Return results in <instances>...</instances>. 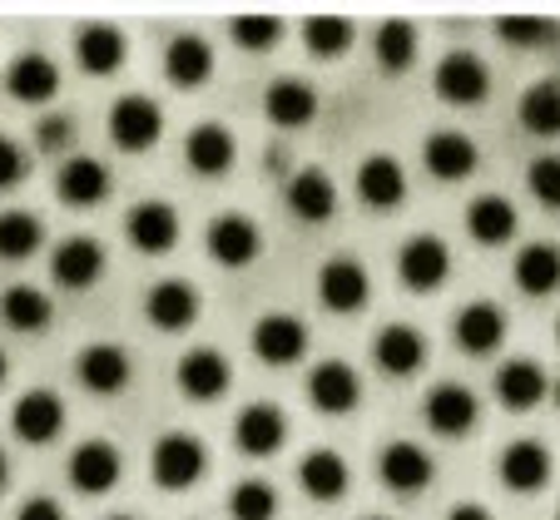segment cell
I'll return each mask as SVG.
<instances>
[{
    "label": "cell",
    "instance_id": "obj_1",
    "mask_svg": "<svg viewBox=\"0 0 560 520\" xmlns=\"http://www.w3.org/2000/svg\"><path fill=\"white\" fill-rule=\"evenodd\" d=\"M149 466H154V481H159L164 491H189L194 481L203 476L209 457H203V446L194 441V436L170 432V436H159V446H154V457H149Z\"/></svg>",
    "mask_w": 560,
    "mask_h": 520
},
{
    "label": "cell",
    "instance_id": "obj_2",
    "mask_svg": "<svg viewBox=\"0 0 560 520\" xmlns=\"http://www.w3.org/2000/svg\"><path fill=\"white\" fill-rule=\"evenodd\" d=\"M159 134H164V115H159L154 99H144V95L115 99V109H109V139H115L119 149L139 154V149H149Z\"/></svg>",
    "mask_w": 560,
    "mask_h": 520
},
{
    "label": "cell",
    "instance_id": "obj_3",
    "mask_svg": "<svg viewBox=\"0 0 560 520\" xmlns=\"http://www.w3.org/2000/svg\"><path fill=\"white\" fill-rule=\"evenodd\" d=\"M397 273H402V283L412 287V293H432V287H442L446 273H452V253H446L442 238L422 234L397 253Z\"/></svg>",
    "mask_w": 560,
    "mask_h": 520
},
{
    "label": "cell",
    "instance_id": "obj_4",
    "mask_svg": "<svg viewBox=\"0 0 560 520\" xmlns=\"http://www.w3.org/2000/svg\"><path fill=\"white\" fill-rule=\"evenodd\" d=\"M307 397H313L317 412L342 416V412L358 406L362 382H358V371H352L348 362H317V367L307 371Z\"/></svg>",
    "mask_w": 560,
    "mask_h": 520
},
{
    "label": "cell",
    "instance_id": "obj_5",
    "mask_svg": "<svg viewBox=\"0 0 560 520\" xmlns=\"http://www.w3.org/2000/svg\"><path fill=\"white\" fill-rule=\"evenodd\" d=\"M258 244H264V238H258V223L248 218V213H223V218L209 223V253H213V263H223V268L254 263Z\"/></svg>",
    "mask_w": 560,
    "mask_h": 520
},
{
    "label": "cell",
    "instance_id": "obj_6",
    "mask_svg": "<svg viewBox=\"0 0 560 520\" xmlns=\"http://www.w3.org/2000/svg\"><path fill=\"white\" fill-rule=\"evenodd\" d=\"M487 64L476 60L471 50H452L442 64H436V95L446 105H476V99H487Z\"/></svg>",
    "mask_w": 560,
    "mask_h": 520
},
{
    "label": "cell",
    "instance_id": "obj_7",
    "mask_svg": "<svg viewBox=\"0 0 560 520\" xmlns=\"http://www.w3.org/2000/svg\"><path fill=\"white\" fill-rule=\"evenodd\" d=\"M119 471H125V461L109 441H80L70 457V486L85 491V496H105L119 481Z\"/></svg>",
    "mask_w": 560,
    "mask_h": 520
},
{
    "label": "cell",
    "instance_id": "obj_8",
    "mask_svg": "<svg viewBox=\"0 0 560 520\" xmlns=\"http://www.w3.org/2000/svg\"><path fill=\"white\" fill-rule=\"evenodd\" d=\"M317 297H323V308L332 312H358L368 303V268L358 258H332L323 263L317 273Z\"/></svg>",
    "mask_w": 560,
    "mask_h": 520
},
{
    "label": "cell",
    "instance_id": "obj_9",
    "mask_svg": "<svg viewBox=\"0 0 560 520\" xmlns=\"http://www.w3.org/2000/svg\"><path fill=\"white\" fill-rule=\"evenodd\" d=\"M144 312L159 332H184L194 318H199V293H194L184 277H164V283L149 287Z\"/></svg>",
    "mask_w": 560,
    "mask_h": 520
},
{
    "label": "cell",
    "instance_id": "obj_10",
    "mask_svg": "<svg viewBox=\"0 0 560 520\" xmlns=\"http://www.w3.org/2000/svg\"><path fill=\"white\" fill-rule=\"evenodd\" d=\"M303 347H307V332L293 312H268V318H258V328H254L258 362H268V367H288V362L303 357Z\"/></svg>",
    "mask_w": 560,
    "mask_h": 520
},
{
    "label": "cell",
    "instance_id": "obj_11",
    "mask_svg": "<svg viewBox=\"0 0 560 520\" xmlns=\"http://www.w3.org/2000/svg\"><path fill=\"white\" fill-rule=\"evenodd\" d=\"M125 234H129V244H135L139 253H170V248L179 244V213H174L170 203L144 199L135 213H129Z\"/></svg>",
    "mask_w": 560,
    "mask_h": 520
},
{
    "label": "cell",
    "instance_id": "obj_12",
    "mask_svg": "<svg viewBox=\"0 0 560 520\" xmlns=\"http://www.w3.org/2000/svg\"><path fill=\"white\" fill-rule=\"evenodd\" d=\"M283 436H288L283 412L268 402L244 406L238 422H233V441H238V451H248V457H273L278 446H283Z\"/></svg>",
    "mask_w": 560,
    "mask_h": 520
},
{
    "label": "cell",
    "instance_id": "obj_13",
    "mask_svg": "<svg viewBox=\"0 0 560 520\" xmlns=\"http://www.w3.org/2000/svg\"><path fill=\"white\" fill-rule=\"evenodd\" d=\"M427 426L436 436H466L476 426V392L462 382H442L427 392Z\"/></svg>",
    "mask_w": 560,
    "mask_h": 520
},
{
    "label": "cell",
    "instance_id": "obj_14",
    "mask_svg": "<svg viewBox=\"0 0 560 520\" xmlns=\"http://www.w3.org/2000/svg\"><path fill=\"white\" fill-rule=\"evenodd\" d=\"M74 377H80L90 392H100V397L119 392V387L129 382V357H125V347H115V342H90V347L74 357Z\"/></svg>",
    "mask_w": 560,
    "mask_h": 520
},
{
    "label": "cell",
    "instance_id": "obj_15",
    "mask_svg": "<svg viewBox=\"0 0 560 520\" xmlns=\"http://www.w3.org/2000/svg\"><path fill=\"white\" fill-rule=\"evenodd\" d=\"M5 90H11L21 105H40V99H50L55 90H60V70H55L50 55L25 50V55H15L11 70H5Z\"/></svg>",
    "mask_w": 560,
    "mask_h": 520
},
{
    "label": "cell",
    "instance_id": "obj_16",
    "mask_svg": "<svg viewBox=\"0 0 560 520\" xmlns=\"http://www.w3.org/2000/svg\"><path fill=\"white\" fill-rule=\"evenodd\" d=\"M11 426H15V436H21V441H31V446L55 441V436H60V426H65L60 397H55V392H25L21 402H15V412H11Z\"/></svg>",
    "mask_w": 560,
    "mask_h": 520
},
{
    "label": "cell",
    "instance_id": "obj_17",
    "mask_svg": "<svg viewBox=\"0 0 560 520\" xmlns=\"http://www.w3.org/2000/svg\"><path fill=\"white\" fill-rule=\"evenodd\" d=\"M377 471H382V486L387 491L412 496V491H422L427 481H432V457H427L417 441H392L387 451H382Z\"/></svg>",
    "mask_w": 560,
    "mask_h": 520
},
{
    "label": "cell",
    "instance_id": "obj_18",
    "mask_svg": "<svg viewBox=\"0 0 560 520\" xmlns=\"http://www.w3.org/2000/svg\"><path fill=\"white\" fill-rule=\"evenodd\" d=\"M223 387H229V362H223V352H213V347L184 352V362H179V392L184 397L213 402V397H223Z\"/></svg>",
    "mask_w": 560,
    "mask_h": 520
},
{
    "label": "cell",
    "instance_id": "obj_19",
    "mask_svg": "<svg viewBox=\"0 0 560 520\" xmlns=\"http://www.w3.org/2000/svg\"><path fill=\"white\" fill-rule=\"evenodd\" d=\"M372 357H377L382 371H392V377H412L417 367H422L427 357V342L417 328H407V322H392V328L377 332V342H372Z\"/></svg>",
    "mask_w": 560,
    "mask_h": 520
},
{
    "label": "cell",
    "instance_id": "obj_20",
    "mask_svg": "<svg viewBox=\"0 0 560 520\" xmlns=\"http://www.w3.org/2000/svg\"><path fill=\"white\" fill-rule=\"evenodd\" d=\"M50 273L60 287H90L105 273V248H100L95 238H65L50 258Z\"/></svg>",
    "mask_w": 560,
    "mask_h": 520
},
{
    "label": "cell",
    "instance_id": "obj_21",
    "mask_svg": "<svg viewBox=\"0 0 560 520\" xmlns=\"http://www.w3.org/2000/svg\"><path fill=\"white\" fill-rule=\"evenodd\" d=\"M55 189H60V199L70 203V209H95V203L109 193V174H105V164H100V159L80 154V159L60 164V179H55Z\"/></svg>",
    "mask_w": 560,
    "mask_h": 520
},
{
    "label": "cell",
    "instance_id": "obj_22",
    "mask_svg": "<svg viewBox=\"0 0 560 520\" xmlns=\"http://www.w3.org/2000/svg\"><path fill=\"white\" fill-rule=\"evenodd\" d=\"M501 481H506L511 491H521V496L540 491L550 481L546 446H540V441H511L506 451H501Z\"/></svg>",
    "mask_w": 560,
    "mask_h": 520
},
{
    "label": "cell",
    "instance_id": "obj_23",
    "mask_svg": "<svg viewBox=\"0 0 560 520\" xmlns=\"http://www.w3.org/2000/svg\"><path fill=\"white\" fill-rule=\"evenodd\" d=\"M422 159L436 179H466L476 169V144L466 134H456V129H436V134H427Z\"/></svg>",
    "mask_w": 560,
    "mask_h": 520
},
{
    "label": "cell",
    "instance_id": "obj_24",
    "mask_svg": "<svg viewBox=\"0 0 560 520\" xmlns=\"http://www.w3.org/2000/svg\"><path fill=\"white\" fill-rule=\"evenodd\" d=\"M358 193H362V203H372V209H397L407 193L402 164L392 159V154H372V159L358 169Z\"/></svg>",
    "mask_w": 560,
    "mask_h": 520
},
{
    "label": "cell",
    "instance_id": "obj_25",
    "mask_svg": "<svg viewBox=\"0 0 560 520\" xmlns=\"http://www.w3.org/2000/svg\"><path fill=\"white\" fill-rule=\"evenodd\" d=\"M264 109H268V119H273V125L298 129V125H307V119L317 115V95H313V85H303V80H298V74H283V80H273V85H268Z\"/></svg>",
    "mask_w": 560,
    "mask_h": 520
},
{
    "label": "cell",
    "instance_id": "obj_26",
    "mask_svg": "<svg viewBox=\"0 0 560 520\" xmlns=\"http://www.w3.org/2000/svg\"><path fill=\"white\" fill-rule=\"evenodd\" d=\"M466 234L487 248L506 244V238L516 234V209H511L501 193H481V199L466 203Z\"/></svg>",
    "mask_w": 560,
    "mask_h": 520
},
{
    "label": "cell",
    "instance_id": "obj_27",
    "mask_svg": "<svg viewBox=\"0 0 560 520\" xmlns=\"http://www.w3.org/2000/svg\"><path fill=\"white\" fill-rule=\"evenodd\" d=\"M164 74H170L179 90H199L213 74L209 40H199V35H179V40H170V50H164Z\"/></svg>",
    "mask_w": 560,
    "mask_h": 520
},
{
    "label": "cell",
    "instance_id": "obj_28",
    "mask_svg": "<svg viewBox=\"0 0 560 520\" xmlns=\"http://www.w3.org/2000/svg\"><path fill=\"white\" fill-rule=\"evenodd\" d=\"M288 209H293L303 223L332 218V209H338V184H332L323 169H303L293 184H288Z\"/></svg>",
    "mask_w": 560,
    "mask_h": 520
},
{
    "label": "cell",
    "instance_id": "obj_29",
    "mask_svg": "<svg viewBox=\"0 0 560 520\" xmlns=\"http://www.w3.org/2000/svg\"><path fill=\"white\" fill-rule=\"evenodd\" d=\"M74 60H80V70H90V74L119 70V64H125V35L105 21L85 25V31L74 35Z\"/></svg>",
    "mask_w": 560,
    "mask_h": 520
},
{
    "label": "cell",
    "instance_id": "obj_30",
    "mask_svg": "<svg viewBox=\"0 0 560 520\" xmlns=\"http://www.w3.org/2000/svg\"><path fill=\"white\" fill-rule=\"evenodd\" d=\"M501 338H506V312L497 308V303H471V308H462V318H456V342H462L466 352H497Z\"/></svg>",
    "mask_w": 560,
    "mask_h": 520
},
{
    "label": "cell",
    "instance_id": "obj_31",
    "mask_svg": "<svg viewBox=\"0 0 560 520\" xmlns=\"http://www.w3.org/2000/svg\"><path fill=\"white\" fill-rule=\"evenodd\" d=\"M184 159H189L194 174H223L233 164V134L223 125H194L189 139H184Z\"/></svg>",
    "mask_w": 560,
    "mask_h": 520
},
{
    "label": "cell",
    "instance_id": "obj_32",
    "mask_svg": "<svg viewBox=\"0 0 560 520\" xmlns=\"http://www.w3.org/2000/svg\"><path fill=\"white\" fill-rule=\"evenodd\" d=\"M497 397L511 406V412H530V406L546 397V371L530 357H511L506 367L497 371Z\"/></svg>",
    "mask_w": 560,
    "mask_h": 520
},
{
    "label": "cell",
    "instance_id": "obj_33",
    "mask_svg": "<svg viewBox=\"0 0 560 520\" xmlns=\"http://www.w3.org/2000/svg\"><path fill=\"white\" fill-rule=\"evenodd\" d=\"M298 481H303V491L313 500H338L342 491H348V461H342L338 451H328V446H317V451L303 457Z\"/></svg>",
    "mask_w": 560,
    "mask_h": 520
},
{
    "label": "cell",
    "instance_id": "obj_34",
    "mask_svg": "<svg viewBox=\"0 0 560 520\" xmlns=\"http://www.w3.org/2000/svg\"><path fill=\"white\" fill-rule=\"evenodd\" d=\"M516 283H521V293H530V297L556 293V287H560V248L526 244L516 253Z\"/></svg>",
    "mask_w": 560,
    "mask_h": 520
},
{
    "label": "cell",
    "instance_id": "obj_35",
    "mask_svg": "<svg viewBox=\"0 0 560 520\" xmlns=\"http://www.w3.org/2000/svg\"><path fill=\"white\" fill-rule=\"evenodd\" d=\"M0 318L11 322L15 332H40L45 322H50V297L40 293V287H5V297H0Z\"/></svg>",
    "mask_w": 560,
    "mask_h": 520
},
{
    "label": "cell",
    "instance_id": "obj_36",
    "mask_svg": "<svg viewBox=\"0 0 560 520\" xmlns=\"http://www.w3.org/2000/svg\"><path fill=\"white\" fill-rule=\"evenodd\" d=\"M521 125L530 134H560V80H540L521 99Z\"/></svg>",
    "mask_w": 560,
    "mask_h": 520
},
{
    "label": "cell",
    "instance_id": "obj_37",
    "mask_svg": "<svg viewBox=\"0 0 560 520\" xmlns=\"http://www.w3.org/2000/svg\"><path fill=\"white\" fill-rule=\"evenodd\" d=\"M40 238L45 228L35 213H21V209L0 213V258H31L40 248Z\"/></svg>",
    "mask_w": 560,
    "mask_h": 520
},
{
    "label": "cell",
    "instance_id": "obj_38",
    "mask_svg": "<svg viewBox=\"0 0 560 520\" xmlns=\"http://www.w3.org/2000/svg\"><path fill=\"white\" fill-rule=\"evenodd\" d=\"M417 55V25L412 21H382L377 31V64L382 70H407Z\"/></svg>",
    "mask_w": 560,
    "mask_h": 520
},
{
    "label": "cell",
    "instance_id": "obj_39",
    "mask_svg": "<svg viewBox=\"0 0 560 520\" xmlns=\"http://www.w3.org/2000/svg\"><path fill=\"white\" fill-rule=\"evenodd\" d=\"M303 40L317 60H338V55L352 45V25L342 21V15H313V21L303 25Z\"/></svg>",
    "mask_w": 560,
    "mask_h": 520
},
{
    "label": "cell",
    "instance_id": "obj_40",
    "mask_svg": "<svg viewBox=\"0 0 560 520\" xmlns=\"http://www.w3.org/2000/svg\"><path fill=\"white\" fill-rule=\"evenodd\" d=\"M229 510H233V520H273L278 516V491L258 476L238 481V486L229 491Z\"/></svg>",
    "mask_w": 560,
    "mask_h": 520
},
{
    "label": "cell",
    "instance_id": "obj_41",
    "mask_svg": "<svg viewBox=\"0 0 560 520\" xmlns=\"http://www.w3.org/2000/svg\"><path fill=\"white\" fill-rule=\"evenodd\" d=\"M229 31L244 50H268V45H278V35H283V21H273V15H238Z\"/></svg>",
    "mask_w": 560,
    "mask_h": 520
},
{
    "label": "cell",
    "instance_id": "obj_42",
    "mask_svg": "<svg viewBox=\"0 0 560 520\" xmlns=\"http://www.w3.org/2000/svg\"><path fill=\"white\" fill-rule=\"evenodd\" d=\"M530 193H536L546 209H560V154H540L530 164Z\"/></svg>",
    "mask_w": 560,
    "mask_h": 520
},
{
    "label": "cell",
    "instance_id": "obj_43",
    "mask_svg": "<svg viewBox=\"0 0 560 520\" xmlns=\"http://www.w3.org/2000/svg\"><path fill=\"white\" fill-rule=\"evenodd\" d=\"M25 169H31V164H25V149L15 144V139L0 134V189L21 184V179H25Z\"/></svg>",
    "mask_w": 560,
    "mask_h": 520
},
{
    "label": "cell",
    "instance_id": "obj_44",
    "mask_svg": "<svg viewBox=\"0 0 560 520\" xmlns=\"http://www.w3.org/2000/svg\"><path fill=\"white\" fill-rule=\"evenodd\" d=\"M35 144H40V149H65V144H70V119H65V115H45L40 125H35Z\"/></svg>",
    "mask_w": 560,
    "mask_h": 520
},
{
    "label": "cell",
    "instance_id": "obj_45",
    "mask_svg": "<svg viewBox=\"0 0 560 520\" xmlns=\"http://www.w3.org/2000/svg\"><path fill=\"white\" fill-rule=\"evenodd\" d=\"M497 31L506 35V40H540L550 25L546 21H526V15H521V21H497Z\"/></svg>",
    "mask_w": 560,
    "mask_h": 520
},
{
    "label": "cell",
    "instance_id": "obj_46",
    "mask_svg": "<svg viewBox=\"0 0 560 520\" xmlns=\"http://www.w3.org/2000/svg\"><path fill=\"white\" fill-rule=\"evenodd\" d=\"M15 520H65V510H60V500H50V496H31Z\"/></svg>",
    "mask_w": 560,
    "mask_h": 520
},
{
    "label": "cell",
    "instance_id": "obj_47",
    "mask_svg": "<svg viewBox=\"0 0 560 520\" xmlns=\"http://www.w3.org/2000/svg\"><path fill=\"white\" fill-rule=\"evenodd\" d=\"M446 520H491V510L487 506H471V500H466V506H452V516Z\"/></svg>",
    "mask_w": 560,
    "mask_h": 520
},
{
    "label": "cell",
    "instance_id": "obj_48",
    "mask_svg": "<svg viewBox=\"0 0 560 520\" xmlns=\"http://www.w3.org/2000/svg\"><path fill=\"white\" fill-rule=\"evenodd\" d=\"M5 476H11V466H5V457H0V491H5Z\"/></svg>",
    "mask_w": 560,
    "mask_h": 520
},
{
    "label": "cell",
    "instance_id": "obj_49",
    "mask_svg": "<svg viewBox=\"0 0 560 520\" xmlns=\"http://www.w3.org/2000/svg\"><path fill=\"white\" fill-rule=\"evenodd\" d=\"M0 382H5V352H0Z\"/></svg>",
    "mask_w": 560,
    "mask_h": 520
},
{
    "label": "cell",
    "instance_id": "obj_50",
    "mask_svg": "<svg viewBox=\"0 0 560 520\" xmlns=\"http://www.w3.org/2000/svg\"><path fill=\"white\" fill-rule=\"evenodd\" d=\"M109 520H135V516H109Z\"/></svg>",
    "mask_w": 560,
    "mask_h": 520
},
{
    "label": "cell",
    "instance_id": "obj_51",
    "mask_svg": "<svg viewBox=\"0 0 560 520\" xmlns=\"http://www.w3.org/2000/svg\"><path fill=\"white\" fill-rule=\"evenodd\" d=\"M556 406H560V382H556Z\"/></svg>",
    "mask_w": 560,
    "mask_h": 520
}]
</instances>
